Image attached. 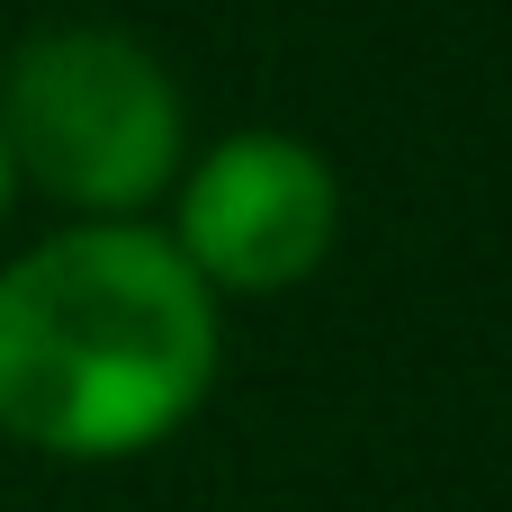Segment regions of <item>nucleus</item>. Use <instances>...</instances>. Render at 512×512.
I'll return each mask as SVG.
<instances>
[{
  "label": "nucleus",
  "instance_id": "obj_3",
  "mask_svg": "<svg viewBox=\"0 0 512 512\" xmlns=\"http://www.w3.org/2000/svg\"><path fill=\"white\" fill-rule=\"evenodd\" d=\"M333 234H342L333 162L270 126H243L216 153H198L171 198V252L207 288H234V297H279L315 279Z\"/></svg>",
  "mask_w": 512,
  "mask_h": 512
},
{
  "label": "nucleus",
  "instance_id": "obj_1",
  "mask_svg": "<svg viewBox=\"0 0 512 512\" xmlns=\"http://www.w3.org/2000/svg\"><path fill=\"white\" fill-rule=\"evenodd\" d=\"M216 387V288L135 216L45 234L0 270V432L45 459H135Z\"/></svg>",
  "mask_w": 512,
  "mask_h": 512
},
{
  "label": "nucleus",
  "instance_id": "obj_2",
  "mask_svg": "<svg viewBox=\"0 0 512 512\" xmlns=\"http://www.w3.org/2000/svg\"><path fill=\"white\" fill-rule=\"evenodd\" d=\"M0 144L45 198L81 216H135L180 180L189 117L153 45L126 27H45L0 72Z\"/></svg>",
  "mask_w": 512,
  "mask_h": 512
},
{
  "label": "nucleus",
  "instance_id": "obj_4",
  "mask_svg": "<svg viewBox=\"0 0 512 512\" xmlns=\"http://www.w3.org/2000/svg\"><path fill=\"white\" fill-rule=\"evenodd\" d=\"M9 198H18V162H9V144H0V216H9Z\"/></svg>",
  "mask_w": 512,
  "mask_h": 512
}]
</instances>
